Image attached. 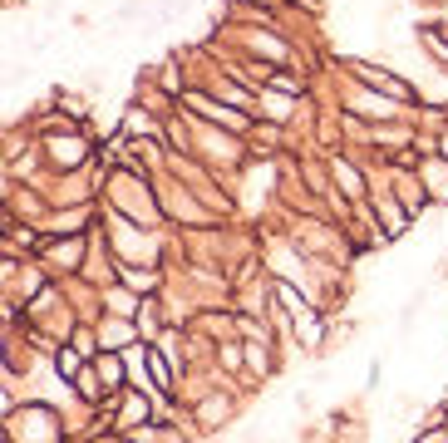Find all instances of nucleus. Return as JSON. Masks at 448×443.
Returning <instances> with one entry per match:
<instances>
[{"label":"nucleus","mask_w":448,"mask_h":443,"mask_svg":"<svg viewBox=\"0 0 448 443\" xmlns=\"http://www.w3.org/2000/svg\"><path fill=\"white\" fill-rule=\"evenodd\" d=\"M54 158H60V162H74V158H84V143H79V138H60V143H54Z\"/></svg>","instance_id":"nucleus-1"},{"label":"nucleus","mask_w":448,"mask_h":443,"mask_svg":"<svg viewBox=\"0 0 448 443\" xmlns=\"http://www.w3.org/2000/svg\"><path fill=\"white\" fill-rule=\"evenodd\" d=\"M335 178H340V183H345V192H360V173H350V168H345V162H335Z\"/></svg>","instance_id":"nucleus-2"},{"label":"nucleus","mask_w":448,"mask_h":443,"mask_svg":"<svg viewBox=\"0 0 448 443\" xmlns=\"http://www.w3.org/2000/svg\"><path fill=\"white\" fill-rule=\"evenodd\" d=\"M148 369H153V379H158V390H167V365H163L158 355H148Z\"/></svg>","instance_id":"nucleus-3"}]
</instances>
